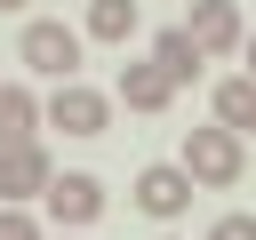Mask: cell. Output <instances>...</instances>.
Masks as SVG:
<instances>
[{"label": "cell", "instance_id": "obj_1", "mask_svg": "<svg viewBox=\"0 0 256 240\" xmlns=\"http://www.w3.org/2000/svg\"><path fill=\"white\" fill-rule=\"evenodd\" d=\"M184 176H192L200 192H232V184L248 176V136H232L224 120L184 128Z\"/></svg>", "mask_w": 256, "mask_h": 240}, {"label": "cell", "instance_id": "obj_2", "mask_svg": "<svg viewBox=\"0 0 256 240\" xmlns=\"http://www.w3.org/2000/svg\"><path fill=\"white\" fill-rule=\"evenodd\" d=\"M16 56H24L32 80H80V32L56 24V16H32L24 40H16Z\"/></svg>", "mask_w": 256, "mask_h": 240}, {"label": "cell", "instance_id": "obj_3", "mask_svg": "<svg viewBox=\"0 0 256 240\" xmlns=\"http://www.w3.org/2000/svg\"><path fill=\"white\" fill-rule=\"evenodd\" d=\"M40 128L104 136V128H112V96H104V88H88V80H56V96H40Z\"/></svg>", "mask_w": 256, "mask_h": 240}, {"label": "cell", "instance_id": "obj_4", "mask_svg": "<svg viewBox=\"0 0 256 240\" xmlns=\"http://www.w3.org/2000/svg\"><path fill=\"white\" fill-rule=\"evenodd\" d=\"M56 184V160H48V144L32 136V144H0V208H24V200H40Z\"/></svg>", "mask_w": 256, "mask_h": 240}, {"label": "cell", "instance_id": "obj_5", "mask_svg": "<svg viewBox=\"0 0 256 240\" xmlns=\"http://www.w3.org/2000/svg\"><path fill=\"white\" fill-rule=\"evenodd\" d=\"M184 32H192L200 56H240V40H248L240 0H192V8H184Z\"/></svg>", "mask_w": 256, "mask_h": 240}, {"label": "cell", "instance_id": "obj_6", "mask_svg": "<svg viewBox=\"0 0 256 240\" xmlns=\"http://www.w3.org/2000/svg\"><path fill=\"white\" fill-rule=\"evenodd\" d=\"M192 192H200V184L184 176V160H152V168H136V208H144V216H160V224H168V216H184V208H192Z\"/></svg>", "mask_w": 256, "mask_h": 240}, {"label": "cell", "instance_id": "obj_7", "mask_svg": "<svg viewBox=\"0 0 256 240\" xmlns=\"http://www.w3.org/2000/svg\"><path fill=\"white\" fill-rule=\"evenodd\" d=\"M40 200H48V216H56L64 232H80V224H96V216H104V184H96L88 168H64Z\"/></svg>", "mask_w": 256, "mask_h": 240}, {"label": "cell", "instance_id": "obj_8", "mask_svg": "<svg viewBox=\"0 0 256 240\" xmlns=\"http://www.w3.org/2000/svg\"><path fill=\"white\" fill-rule=\"evenodd\" d=\"M112 96H120L128 112H168V104H176V80H168L152 56H128V64H120V80H112Z\"/></svg>", "mask_w": 256, "mask_h": 240}, {"label": "cell", "instance_id": "obj_9", "mask_svg": "<svg viewBox=\"0 0 256 240\" xmlns=\"http://www.w3.org/2000/svg\"><path fill=\"white\" fill-rule=\"evenodd\" d=\"M40 136V96L24 80H0V144H32Z\"/></svg>", "mask_w": 256, "mask_h": 240}, {"label": "cell", "instance_id": "obj_10", "mask_svg": "<svg viewBox=\"0 0 256 240\" xmlns=\"http://www.w3.org/2000/svg\"><path fill=\"white\" fill-rule=\"evenodd\" d=\"M152 64H160V72H168V80H176V88H192V80H200V64H208V56H200V48H192V32H184V24H168V32H160V40H152Z\"/></svg>", "mask_w": 256, "mask_h": 240}, {"label": "cell", "instance_id": "obj_11", "mask_svg": "<svg viewBox=\"0 0 256 240\" xmlns=\"http://www.w3.org/2000/svg\"><path fill=\"white\" fill-rule=\"evenodd\" d=\"M136 24H144V8L136 0H88V40H136Z\"/></svg>", "mask_w": 256, "mask_h": 240}, {"label": "cell", "instance_id": "obj_12", "mask_svg": "<svg viewBox=\"0 0 256 240\" xmlns=\"http://www.w3.org/2000/svg\"><path fill=\"white\" fill-rule=\"evenodd\" d=\"M216 120H224L232 136H248V128H256V80H248V72L216 80Z\"/></svg>", "mask_w": 256, "mask_h": 240}, {"label": "cell", "instance_id": "obj_13", "mask_svg": "<svg viewBox=\"0 0 256 240\" xmlns=\"http://www.w3.org/2000/svg\"><path fill=\"white\" fill-rule=\"evenodd\" d=\"M208 240H256V216H248V208H224V216L208 224Z\"/></svg>", "mask_w": 256, "mask_h": 240}, {"label": "cell", "instance_id": "obj_14", "mask_svg": "<svg viewBox=\"0 0 256 240\" xmlns=\"http://www.w3.org/2000/svg\"><path fill=\"white\" fill-rule=\"evenodd\" d=\"M0 240H48L32 208H0Z\"/></svg>", "mask_w": 256, "mask_h": 240}, {"label": "cell", "instance_id": "obj_15", "mask_svg": "<svg viewBox=\"0 0 256 240\" xmlns=\"http://www.w3.org/2000/svg\"><path fill=\"white\" fill-rule=\"evenodd\" d=\"M240 72H248V80H256V32H248V40H240Z\"/></svg>", "mask_w": 256, "mask_h": 240}, {"label": "cell", "instance_id": "obj_16", "mask_svg": "<svg viewBox=\"0 0 256 240\" xmlns=\"http://www.w3.org/2000/svg\"><path fill=\"white\" fill-rule=\"evenodd\" d=\"M0 8H32V0H0Z\"/></svg>", "mask_w": 256, "mask_h": 240}]
</instances>
